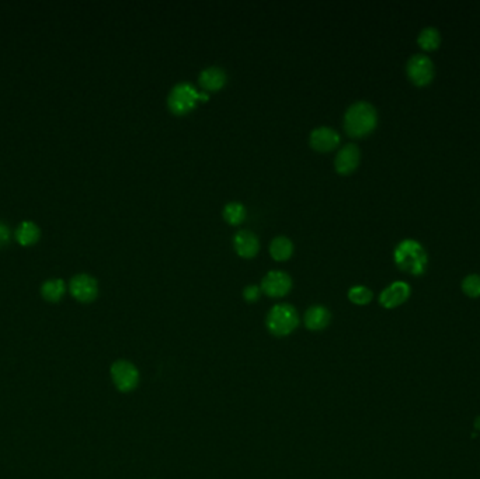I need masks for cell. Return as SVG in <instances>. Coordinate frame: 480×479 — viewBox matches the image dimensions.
I'll list each match as a JSON object with an SVG mask.
<instances>
[{
    "mask_svg": "<svg viewBox=\"0 0 480 479\" xmlns=\"http://www.w3.org/2000/svg\"><path fill=\"white\" fill-rule=\"evenodd\" d=\"M40 235H41L40 228L31 221L22 222L16 230L17 242L23 247H29V245L36 244L40 239Z\"/></svg>",
    "mask_w": 480,
    "mask_h": 479,
    "instance_id": "2e32d148",
    "label": "cell"
},
{
    "mask_svg": "<svg viewBox=\"0 0 480 479\" xmlns=\"http://www.w3.org/2000/svg\"><path fill=\"white\" fill-rule=\"evenodd\" d=\"M260 296H262V289L257 286H248L243 290V298L248 303H256L260 298Z\"/></svg>",
    "mask_w": 480,
    "mask_h": 479,
    "instance_id": "7402d4cb",
    "label": "cell"
},
{
    "mask_svg": "<svg viewBox=\"0 0 480 479\" xmlns=\"http://www.w3.org/2000/svg\"><path fill=\"white\" fill-rule=\"evenodd\" d=\"M198 83L204 92H215L226 83V72L220 67H209L201 71Z\"/></svg>",
    "mask_w": 480,
    "mask_h": 479,
    "instance_id": "4fadbf2b",
    "label": "cell"
},
{
    "mask_svg": "<svg viewBox=\"0 0 480 479\" xmlns=\"http://www.w3.org/2000/svg\"><path fill=\"white\" fill-rule=\"evenodd\" d=\"M406 72H407L409 79L414 85L424 86L432 81L435 69H434V64L431 58H428L424 54H416L409 58L407 65H406Z\"/></svg>",
    "mask_w": 480,
    "mask_h": 479,
    "instance_id": "8992f818",
    "label": "cell"
},
{
    "mask_svg": "<svg viewBox=\"0 0 480 479\" xmlns=\"http://www.w3.org/2000/svg\"><path fill=\"white\" fill-rule=\"evenodd\" d=\"M473 426H474V429H476V430H479V431H480V416H477V417L474 419V423H473Z\"/></svg>",
    "mask_w": 480,
    "mask_h": 479,
    "instance_id": "cb8c5ba5",
    "label": "cell"
},
{
    "mask_svg": "<svg viewBox=\"0 0 480 479\" xmlns=\"http://www.w3.org/2000/svg\"><path fill=\"white\" fill-rule=\"evenodd\" d=\"M299 324L297 310L290 304L274 305L266 318L267 329L276 336L291 335Z\"/></svg>",
    "mask_w": 480,
    "mask_h": 479,
    "instance_id": "277c9868",
    "label": "cell"
},
{
    "mask_svg": "<svg viewBox=\"0 0 480 479\" xmlns=\"http://www.w3.org/2000/svg\"><path fill=\"white\" fill-rule=\"evenodd\" d=\"M292 289V280L290 275L281 270L269 272L262 280V290L264 294L273 298L284 297Z\"/></svg>",
    "mask_w": 480,
    "mask_h": 479,
    "instance_id": "52a82bcc",
    "label": "cell"
},
{
    "mask_svg": "<svg viewBox=\"0 0 480 479\" xmlns=\"http://www.w3.org/2000/svg\"><path fill=\"white\" fill-rule=\"evenodd\" d=\"M10 242V228L0 221V248H5Z\"/></svg>",
    "mask_w": 480,
    "mask_h": 479,
    "instance_id": "603a6c76",
    "label": "cell"
},
{
    "mask_svg": "<svg viewBox=\"0 0 480 479\" xmlns=\"http://www.w3.org/2000/svg\"><path fill=\"white\" fill-rule=\"evenodd\" d=\"M66 291V286L61 279H52L41 286L43 297L50 303H58Z\"/></svg>",
    "mask_w": 480,
    "mask_h": 479,
    "instance_id": "ac0fdd59",
    "label": "cell"
},
{
    "mask_svg": "<svg viewBox=\"0 0 480 479\" xmlns=\"http://www.w3.org/2000/svg\"><path fill=\"white\" fill-rule=\"evenodd\" d=\"M111 378L118 391L131 392L139 384V371L132 363L118 360L111 366Z\"/></svg>",
    "mask_w": 480,
    "mask_h": 479,
    "instance_id": "5b68a950",
    "label": "cell"
},
{
    "mask_svg": "<svg viewBox=\"0 0 480 479\" xmlns=\"http://www.w3.org/2000/svg\"><path fill=\"white\" fill-rule=\"evenodd\" d=\"M462 291L470 298L480 297V276L479 275L466 276L462 280Z\"/></svg>",
    "mask_w": 480,
    "mask_h": 479,
    "instance_id": "44dd1931",
    "label": "cell"
},
{
    "mask_svg": "<svg viewBox=\"0 0 480 479\" xmlns=\"http://www.w3.org/2000/svg\"><path fill=\"white\" fill-rule=\"evenodd\" d=\"M410 286L404 282H395L388 286L379 296V304L388 310L396 308L407 301L410 297Z\"/></svg>",
    "mask_w": 480,
    "mask_h": 479,
    "instance_id": "8fae6325",
    "label": "cell"
},
{
    "mask_svg": "<svg viewBox=\"0 0 480 479\" xmlns=\"http://www.w3.org/2000/svg\"><path fill=\"white\" fill-rule=\"evenodd\" d=\"M233 248L239 256L250 259L257 255L260 249V241L255 232L242 229L236 232L233 236Z\"/></svg>",
    "mask_w": 480,
    "mask_h": 479,
    "instance_id": "9c48e42d",
    "label": "cell"
},
{
    "mask_svg": "<svg viewBox=\"0 0 480 479\" xmlns=\"http://www.w3.org/2000/svg\"><path fill=\"white\" fill-rule=\"evenodd\" d=\"M332 315L326 307L313 305L305 314V325L309 331L318 332L323 331L330 324Z\"/></svg>",
    "mask_w": 480,
    "mask_h": 479,
    "instance_id": "5bb4252c",
    "label": "cell"
},
{
    "mask_svg": "<svg viewBox=\"0 0 480 479\" xmlns=\"http://www.w3.org/2000/svg\"><path fill=\"white\" fill-rule=\"evenodd\" d=\"M348 298L357 305H367L372 300V291L364 286H355L348 290Z\"/></svg>",
    "mask_w": 480,
    "mask_h": 479,
    "instance_id": "ffe728a7",
    "label": "cell"
},
{
    "mask_svg": "<svg viewBox=\"0 0 480 479\" xmlns=\"http://www.w3.org/2000/svg\"><path fill=\"white\" fill-rule=\"evenodd\" d=\"M309 144L315 151L319 152H329L339 146L340 144V135L336 130L322 125L316 127L311 135H309Z\"/></svg>",
    "mask_w": 480,
    "mask_h": 479,
    "instance_id": "30bf717a",
    "label": "cell"
},
{
    "mask_svg": "<svg viewBox=\"0 0 480 479\" xmlns=\"http://www.w3.org/2000/svg\"><path fill=\"white\" fill-rule=\"evenodd\" d=\"M71 294L80 303H92L97 298L99 286L94 277L89 275H78L71 280L69 284Z\"/></svg>",
    "mask_w": 480,
    "mask_h": 479,
    "instance_id": "ba28073f",
    "label": "cell"
},
{
    "mask_svg": "<svg viewBox=\"0 0 480 479\" xmlns=\"http://www.w3.org/2000/svg\"><path fill=\"white\" fill-rule=\"evenodd\" d=\"M344 130L350 137H364L372 132L378 123L376 109L369 102H355L353 103L344 114Z\"/></svg>",
    "mask_w": 480,
    "mask_h": 479,
    "instance_id": "6da1fadb",
    "label": "cell"
},
{
    "mask_svg": "<svg viewBox=\"0 0 480 479\" xmlns=\"http://www.w3.org/2000/svg\"><path fill=\"white\" fill-rule=\"evenodd\" d=\"M395 263L403 272H407L413 276H420L425 272L428 256L423 245L414 239H403L397 244L393 252Z\"/></svg>",
    "mask_w": 480,
    "mask_h": 479,
    "instance_id": "7a4b0ae2",
    "label": "cell"
},
{
    "mask_svg": "<svg viewBox=\"0 0 480 479\" xmlns=\"http://www.w3.org/2000/svg\"><path fill=\"white\" fill-rule=\"evenodd\" d=\"M361 152L355 144H347L344 145L336 155L334 166L336 170L341 174H348L357 169L360 165Z\"/></svg>",
    "mask_w": 480,
    "mask_h": 479,
    "instance_id": "7c38bea8",
    "label": "cell"
},
{
    "mask_svg": "<svg viewBox=\"0 0 480 479\" xmlns=\"http://www.w3.org/2000/svg\"><path fill=\"white\" fill-rule=\"evenodd\" d=\"M206 92H198L195 86L190 82H178L176 83L167 96V106L171 113L181 116L191 111L199 100H208Z\"/></svg>",
    "mask_w": 480,
    "mask_h": 479,
    "instance_id": "3957f363",
    "label": "cell"
},
{
    "mask_svg": "<svg viewBox=\"0 0 480 479\" xmlns=\"http://www.w3.org/2000/svg\"><path fill=\"white\" fill-rule=\"evenodd\" d=\"M246 207L239 202V201H230L223 207L222 215L225 218V221L230 225H239L242 223L246 218Z\"/></svg>",
    "mask_w": 480,
    "mask_h": 479,
    "instance_id": "e0dca14e",
    "label": "cell"
},
{
    "mask_svg": "<svg viewBox=\"0 0 480 479\" xmlns=\"http://www.w3.org/2000/svg\"><path fill=\"white\" fill-rule=\"evenodd\" d=\"M418 46L425 51H434L439 47L441 34L435 27H425L420 32L417 39Z\"/></svg>",
    "mask_w": 480,
    "mask_h": 479,
    "instance_id": "d6986e66",
    "label": "cell"
},
{
    "mask_svg": "<svg viewBox=\"0 0 480 479\" xmlns=\"http://www.w3.org/2000/svg\"><path fill=\"white\" fill-rule=\"evenodd\" d=\"M292 252H294V244L290 237L284 235L274 237L270 244V254L273 259L278 262L288 261L292 256Z\"/></svg>",
    "mask_w": 480,
    "mask_h": 479,
    "instance_id": "9a60e30c",
    "label": "cell"
}]
</instances>
